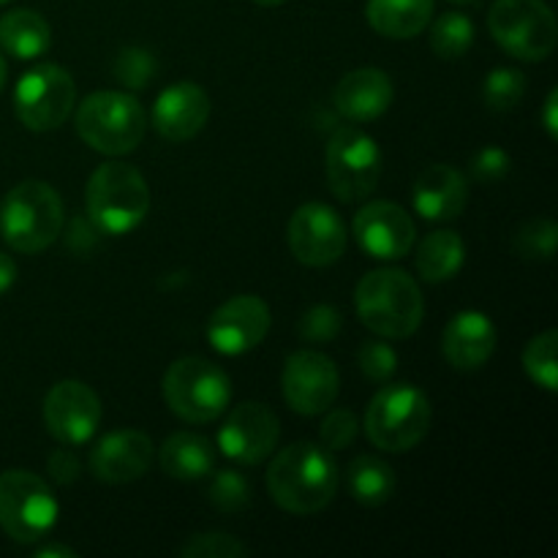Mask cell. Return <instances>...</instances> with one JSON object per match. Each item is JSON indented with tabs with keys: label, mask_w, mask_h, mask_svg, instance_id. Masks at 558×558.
<instances>
[{
	"label": "cell",
	"mask_w": 558,
	"mask_h": 558,
	"mask_svg": "<svg viewBox=\"0 0 558 558\" xmlns=\"http://www.w3.org/2000/svg\"><path fill=\"white\" fill-rule=\"evenodd\" d=\"M474 22L463 11H447L430 25V49L441 60H458L472 49L474 44Z\"/></svg>",
	"instance_id": "28"
},
{
	"label": "cell",
	"mask_w": 558,
	"mask_h": 558,
	"mask_svg": "<svg viewBox=\"0 0 558 558\" xmlns=\"http://www.w3.org/2000/svg\"><path fill=\"white\" fill-rule=\"evenodd\" d=\"M44 423L60 445H85L101 425V398L85 381H58L44 398Z\"/></svg>",
	"instance_id": "15"
},
{
	"label": "cell",
	"mask_w": 558,
	"mask_h": 558,
	"mask_svg": "<svg viewBox=\"0 0 558 558\" xmlns=\"http://www.w3.org/2000/svg\"><path fill=\"white\" fill-rule=\"evenodd\" d=\"M289 248L305 267H327L347 251V223L336 207L325 202H305L289 218Z\"/></svg>",
	"instance_id": "12"
},
{
	"label": "cell",
	"mask_w": 558,
	"mask_h": 558,
	"mask_svg": "<svg viewBox=\"0 0 558 558\" xmlns=\"http://www.w3.org/2000/svg\"><path fill=\"white\" fill-rule=\"evenodd\" d=\"M47 472H49V477L58 480L60 485L76 483V480H80V472H82L80 458H76L71 450H54L52 456L47 458Z\"/></svg>",
	"instance_id": "39"
},
{
	"label": "cell",
	"mask_w": 558,
	"mask_h": 558,
	"mask_svg": "<svg viewBox=\"0 0 558 558\" xmlns=\"http://www.w3.org/2000/svg\"><path fill=\"white\" fill-rule=\"evenodd\" d=\"M270 332V308L256 294H238L218 305L207 319V341L218 354L238 357L259 347Z\"/></svg>",
	"instance_id": "16"
},
{
	"label": "cell",
	"mask_w": 558,
	"mask_h": 558,
	"mask_svg": "<svg viewBox=\"0 0 558 558\" xmlns=\"http://www.w3.org/2000/svg\"><path fill=\"white\" fill-rule=\"evenodd\" d=\"M161 469L174 480H202L216 469V447L207 436L178 430L158 450Z\"/></svg>",
	"instance_id": "23"
},
{
	"label": "cell",
	"mask_w": 558,
	"mask_h": 558,
	"mask_svg": "<svg viewBox=\"0 0 558 558\" xmlns=\"http://www.w3.org/2000/svg\"><path fill=\"white\" fill-rule=\"evenodd\" d=\"M341 327H343V316L327 303L308 308L303 314V319L298 322L300 338L308 343H330L332 338L341 332Z\"/></svg>",
	"instance_id": "35"
},
{
	"label": "cell",
	"mask_w": 558,
	"mask_h": 558,
	"mask_svg": "<svg viewBox=\"0 0 558 558\" xmlns=\"http://www.w3.org/2000/svg\"><path fill=\"white\" fill-rule=\"evenodd\" d=\"M338 480V463L327 447L298 441L267 466V494L292 515H314L336 499Z\"/></svg>",
	"instance_id": "1"
},
{
	"label": "cell",
	"mask_w": 558,
	"mask_h": 558,
	"mask_svg": "<svg viewBox=\"0 0 558 558\" xmlns=\"http://www.w3.org/2000/svg\"><path fill=\"white\" fill-rule=\"evenodd\" d=\"M87 218L104 234H129L150 210V189L131 163L107 161L90 174L85 189Z\"/></svg>",
	"instance_id": "4"
},
{
	"label": "cell",
	"mask_w": 558,
	"mask_h": 558,
	"mask_svg": "<svg viewBox=\"0 0 558 558\" xmlns=\"http://www.w3.org/2000/svg\"><path fill=\"white\" fill-rule=\"evenodd\" d=\"M281 425L265 403H240L218 428V450L240 466H256L276 452Z\"/></svg>",
	"instance_id": "14"
},
{
	"label": "cell",
	"mask_w": 558,
	"mask_h": 558,
	"mask_svg": "<svg viewBox=\"0 0 558 558\" xmlns=\"http://www.w3.org/2000/svg\"><path fill=\"white\" fill-rule=\"evenodd\" d=\"M556 240L558 227L550 218H534L526 221L512 238V248L521 259L529 262H548L556 254Z\"/></svg>",
	"instance_id": "31"
},
{
	"label": "cell",
	"mask_w": 558,
	"mask_h": 558,
	"mask_svg": "<svg viewBox=\"0 0 558 558\" xmlns=\"http://www.w3.org/2000/svg\"><path fill=\"white\" fill-rule=\"evenodd\" d=\"M469 183L456 167L430 163L412 185V207L425 221H452L466 210Z\"/></svg>",
	"instance_id": "21"
},
{
	"label": "cell",
	"mask_w": 558,
	"mask_h": 558,
	"mask_svg": "<svg viewBox=\"0 0 558 558\" xmlns=\"http://www.w3.org/2000/svg\"><path fill=\"white\" fill-rule=\"evenodd\" d=\"M210 96L196 82H174L153 104L150 123L167 142H185L210 120Z\"/></svg>",
	"instance_id": "19"
},
{
	"label": "cell",
	"mask_w": 558,
	"mask_h": 558,
	"mask_svg": "<svg viewBox=\"0 0 558 558\" xmlns=\"http://www.w3.org/2000/svg\"><path fill=\"white\" fill-rule=\"evenodd\" d=\"M147 114L131 93H90L76 109V134L87 147L104 156H129L142 145Z\"/></svg>",
	"instance_id": "5"
},
{
	"label": "cell",
	"mask_w": 558,
	"mask_h": 558,
	"mask_svg": "<svg viewBox=\"0 0 558 558\" xmlns=\"http://www.w3.org/2000/svg\"><path fill=\"white\" fill-rule=\"evenodd\" d=\"M496 325L483 311H461L447 322L441 332V352L445 360L458 371H477L494 357Z\"/></svg>",
	"instance_id": "20"
},
{
	"label": "cell",
	"mask_w": 558,
	"mask_h": 558,
	"mask_svg": "<svg viewBox=\"0 0 558 558\" xmlns=\"http://www.w3.org/2000/svg\"><path fill=\"white\" fill-rule=\"evenodd\" d=\"M357 363H360V371H363L371 381L385 385V381H390L392 376H396L398 354L387 341H368L360 347Z\"/></svg>",
	"instance_id": "36"
},
{
	"label": "cell",
	"mask_w": 558,
	"mask_h": 558,
	"mask_svg": "<svg viewBox=\"0 0 558 558\" xmlns=\"http://www.w3.org/2000/svg\"><path fill=\"white\" fill-rule=\"evenodd\" d=\"M65 210L44 180H22L0 202V234L16 254H41L63 232Z\"/></svg>",
	"instance_id": "3"
},
{
	"label": "cell",
	"mask_w": 558,
	"mask_h": 558,
	"mask_svg": "<svg viewBox=\"0 0 558 558\" xmlns=\"http://www.w3.org/2000/svg\"><path fill=\"white\" fill-rule=\"evenodd\" d=\"M360 322L381 338H409L420 330L425 300L417 281L398 267L374 270L354 289Z\"/></svg>",
	"instance_id": "2"
},
{
	"label": "cell",
	"mask_w": 558,
	"mask_h": 558,
	"mask_svg": "<svg viewBox=\"0 0 558 558\" xmlns=\"http://www.w3.org/2000/svg\"><path fill=\"white\" fill-rule=\"evenodd\" d=\"M392 82L379 69H357L349 71L332 90V104L338 112L354 123H368L381 118L392 107Z\"/></svg>",
	"instance_id": "22"
},
{
	"label": "cell",
	"mask_w": 558,
	"mask_h": 558,
	"mask_svg": "<svg viewBox=\"0 0 558 558\" xmlns=\"http://www.w3.org/2000/svg\"><path fill=\"white\" fill-rule=\"evenodd\" d=\"M14 281H16L14 259H11L9 254H3V251H0V294L9 292V289L14 287Z\"/></svg>",
	"instance_id": "41"
},
{
	"label": "cell",
	"mask_w": 558,
	"mask_h": 558,
	"mask_svg": "<svg viewBox=\"0 0 558 558\" xmlns=\"http://www.w3.org/2000/svg\"><path fill=\"white\" fill-rule=\"evenodd\" d=\"M114 80L129 90H145L156 76V58L142 47H125L114 58Z\"/></svg>",
	"instance_id": "32"
},
{
	"label": "cell",
	"mask_w": 558,
	"mask_h": 558,
	"mask_svg": "<svg viewBox=\"0 0 558 558\" xmlns=\"http://www.w3.org/2000/svg\"><path fill=\"white\" fill-rule=\"evenodd\" d=\"M526 96V74L510 65L488 71L483 82V101L490 112H510Z\"/></svg>",
	"instance_id": "30"
},
{
	"label": "cell",
	"mask_w": 558,
	"mask_h": 558,
	"mask_svg": "<svg viewBox=\"0 0 558 558\" xmlns=\"http://www.w3.org/2000/svg\"><path fill=\"white\" fill-rule=\"evenodd\" d=\"M60 515L52 488L27 469L0 474V529L14 543L31 545L47 537Z\"/></svg>",
	"instance_id": "8"
},
{
	"label": "cell",
	"mask_w": 558,
	"mask_h": 558,
	"mask_svg": "<svg viewBox=\"0 0 558 558\" xmlns=\"http://www.w3.org/2000/svg\"><path fill=\"white\" fill-rule=\"evenodd\" d=\"M251 499L248 490V480L243 477L240 472H216L210 480V488H207V501L216 507L218 512H240Z\"/></svg>",
	"instance_id": "33"
},
{
	"label": "cell",
	"mask_w": 558,
	"mask_h": 558,
	"mask_svg": "<svg viewBox=\"0 0 558 558\" xmlns=\"http://www.w3.org/2000/svg\"><path fill=\"white\" fill-rule=\"evenodd\" d=\"M371 27L387 38H414L434 20V0H368Z\"/></svg>",
	"instance_id": "24"
},
{
	"label": "cell",
	"mask_w": 558,
	"mask_h": 558,
	"mask_svg": "<svg viewBox=\"0 0 558 558\" xmlns=\"http://www.w3.org/2000/svg\"><path fill=\"white\" fill-rule=\"evenodd\" d=\"M281 390L289 409L303 417H316L336 403L341 390V376L327 354L314 349H300L289 354L281 374Z\"/></svg>",
	"instance_id": "13"
},
{
	"label": "cell",
	"mask_w": 558,
	"mask_h": 558,
	"mask_svg": "<svg viewBox=\"0 0 558 558\" xmlns=\"http://www.w3.org/2000/svg\"><path fill=\"white\" fill-rule=\"evenodd\" d=\"M428 396L414 385L381 387L365 412V434L371 445L385 452H409L428 436L430 430Z\"/></svg>",
	"instance_id": "6"
},
{
	"label": "cell",
	"mask_w": 558,
	"mask_h": 558,
	"mask_svg": "<svg viewBox=\"0 0 558 558\" xmlns=\"http://www.w3.org/2000/svg\"><path fill=\"white\" fill-rule=\"evenodd\" d=\"M558 90H550L548 98H545V107H543V125L545 131H548L550 140H556L558 136Z\"/></svg>",
	"instance_id": "40"
},
{
	"label": "cell",
	"mask_w": 558,
	"mask_h": 558,
	"mask_svg": "<svg viewBox=\"0 0 558 558\" xmlns=\"http://www.w3.org/2000/svg\"><path fill=\"white\" fill-rule=\"evenodd\" d=\"M469 167H472V178L477 180V183H499V180H505L507 174H510L512 158L510 153L501 150L499 145H488L483 147V150L474 153Z\"/></svg>",
	"instance_id": "38"
},
{
	"label": "cell",
	"mask_w": 558,
	"mask_h": 558,
	"mask_svg": "<svg viewBox=\"0 0 558 558\" xmlns=\"http://www.w3.org/2000/svg\"><path fill=\"white\" fill-rule=\"evenodd\" d=\"M414 262H417V272L423 281L445 283L461 272L463 262H466V245L458 232L439 229L417 245V259Z\"/></svg>",
	"instance_id": "26"
},
{
	"label": "cell",
	"mask_w": 558,
	"mask_h": 558,
	"mask_svg": "<svg viewBox=\"0 0 558 558\" xmlns=\"http://www.w3.org/2000/svg\"><path fill=\"white\" fill-rule=\"evenodd\" d=\"M327 183L341 202H360L376 191L385 169L379 145L363 129L343 125L327 142Z\"/></svg>",
	"instance_id": "10"
},
{
	"label": "cell",
	"mask_w": 558,
	"mask_h": 558,
	"mask_svg": "<svg viewBox=\"0 0 558 558\" xmlns=\"http://www.w3.org/2000/svg\"><path fill=\"white\" fill-rule=\"evenodd\" d=\"M3 3H9V0H0V5H3Z\"/></svg>",
	"instance_id": "46"
},
{
	"label": "cell",
	"mask_w": 558,
	"mask_h": 558,
	"mask_svg": "<svg viewBox=\"0 0 558 558\" xmlns=\"http://www.w3.org/2000/svg\"><path fill=\"white\" fill-rule=\"evenodd\" d=\"M347 488L357 505L381 507L396 494V474L381 458L357 456L347 466Z\"/></svg>",
	"instance_id": "27"
},
{
	"label": "cell",
	"mask_w": 558,
	"mask_h": 558,
	"mask_svg": "<svg viewBox=\"0 0 558 558\" xmlns=\"http://www.w3.org/2000/svg\"><path fill=\"white\" fill-rule=\"evenodd\" d=\"M256 5H267V9H272V5H283L287 0H254Z\"/></svg>",
	"instance_id": "44"
},
{
	"label": "cell",
	"mask_w": 558,
	"mask_h": 558,
	"mask_svg": "<svg viewBox=\"0 0 558 558\" xmlns=\"http://www.w3.org/2000/svg\"><path fill=\"white\" fill-rule=\"evenodd\" d=\"M36 556L38 558H49V556H63V558H74L76 550L65 548V545H41V548H36Z\"/></svg>",
	"instance_id": "42"
},
{
	"label": "cell",
	"mask_w": 558,
	"mask_h": 558,
	"mask_svg": "<svg viewBox=\"0 0 558 558\" xmlns=\"http://www.w3.org/2000/svg\"><path fill=\"white\" fill-rule=\"evenodd\" d=\"M450 3H461L463 5V3H474V0H450Z\"/></svg>",
	"instance_id": "45"
},
{
	"label": "cell",
	"mask_w": 558,
	"mask_h": 558,
	"mask_svg": "<svg viewBox=\"0 0 558 558\" xmlns=\"http://www.w3.org/2000/svg\"><path fill=\"white\" fill-rule=\"evenodd\" d=\"M183 558H243L248 556V545L240 543L238 537L223 532H205L194 534L189 543L180 548Z\"/></svg>",
	"instance_id": "34"
},
{
	"label": "cell",
	"mask_w": 558,
	"mask_h": 558,
	"mask_svg": "<svg viewBox=\"0 0 558 558\" xmlns=\"http://www.w3.org/2000/svg\"><path fill=\"white\" fill-rule=\"evenodd\" d=\"M360 434V420L352 409H332L325 417L319 428L322 447H327L330 452H341L347 447H352V441Z\"/></svg>",
	"instance_id": "37"
},
{
	"label": "cell",
	"mask_w": 558,
	"mask_h": 558,
	"mask_svg": "<svg viewBox=\"0 0 558 558\" xmlns=\"http://www.w3.org/2000/svg\"><path fill=\"white\" fill-rule=\"evenodd\" d=\"M352 232L365 254L385 262L403 259L417 240V227H414V218L409 216V210L385 199L371 202L363 210H357Z\"/></svg>",
	"instance_id": "17"
},
{
	"label": "cell",
	"mask_w": 558,
	"mask_h": 558,
	"mask_svg": "<svg viewBox=\"0 0 558 558\" xmlns=\"http://www.w3.org/2000/svg\"><path fill=\"white\" fill-rule=\"evenodd\" d=\"M76 85L58 63H38L14 87V114L27 131L47 134L60 129L74 112Z\"/></svg>",
	"instance_id": "11"
},
{
	"label": "cell",
	"mask_w": 558,
	"mask_h": 558,
	"mask_svg": "<svg viewBox=\"0 0 558 558\" xmlns=\"http://www.w3.org/2000/svg\"><path fill=\"white\" fill-rule=\"evenodd\" d=\"M153 441L150 436L142 430L123 428L112 430V434L101 436L96 447L90 450V466L93 477L109 485L134 483V480L145 477L147 469L153 463Z\"/></svg>",
	"instance_id": "18"
},
{
	"label": "cell",
	"mask_w": 558,
	"mask_h": 558,
	"mask_svg": "<svg viewBox=\"0 0 558 558\" xmlns=\"http://www.w3.org/2000/svg\"><path fill=\"white\" fill-rule=\"evenodd\" d=\"M163 401L180 420L213 423L232 401V379L221 365L205 357H180L163 374Z\"/></svg>",
	"instance_id": "7"
},
{
	"label": "cell",
	"mask_w": 558,
	"mask_h": 558,
	"mask_svg": "<svg viewBox=\"0 0 558 558\" xmlns=\"http://www.w3.org/2000/svg\"><path fill=\"white\" fill-rule=\"evenodd\" d=\"M556 349H558L556 330L539 332V336H534L532 341L526 343V349H523V368H526L529 379L548 392L558 390Z\"/></svg>",
	"instance_id": "29"
},
{
	"label": "cell",
	"mask_w": 558,
	"mask_h": 558,
	"mask_svg": "<svg viewBox=\"0 0 558 558\" xmlns=\"http://www.w3.org/2000/svg\"><path fill=\"white\" fill-rule=\"evenodd\" d=\"M0 47L16 60H36L52 47V27L38 11L11 9L0 16Z\"/></svg>",
	"instance_id": "25"
},
{
	"label": "cell",
	"mask_w": 558,
	"mask_h": 558,
	"mask_svg": "<svg viewBox=\"0 0 558 558\" xmlns=\"http://www.w3.org/2000/svg\"><path fill=\"white\" fill-rule=\"evenodd\" d=\"M5 76H9V65H5V58L0 54V90H3L5 85Z\"/></svg>",
	"instance_id": "43"
},
{
	"label": "cell",
	"mask_w": 558,
	"mask_h": 558,
	"mask_svg": "<svg viewBox=\"0 0 558 558\" xmlns=\"http://www.w3.org/2000/svg\"><path fill=\"white\" fill-rule=\"evenodd\" d=\"M494 41L523 63H539L556 49V16L545 0H496L488 14Z\"/></svg>",
	"instance_id": "9"
}]
</instances>
